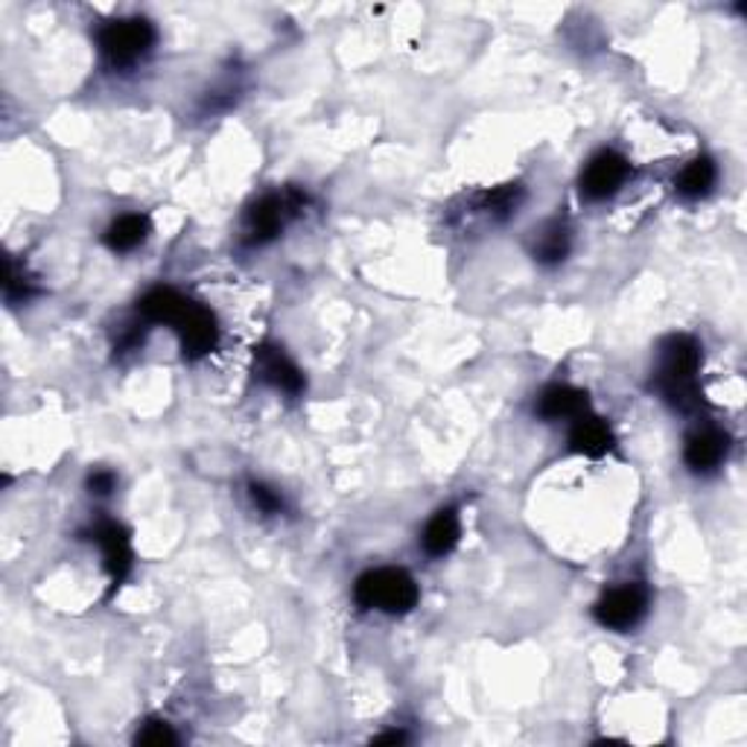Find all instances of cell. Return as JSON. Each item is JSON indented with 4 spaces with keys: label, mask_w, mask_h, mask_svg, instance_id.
<instances>
[{
    "label": "cell",
    "mask_w": 747,
    "mask_h": 747,
    "mask_svg": "<svg viewBox=\"0 0 747 747\" xmlns=\"http://www.w3.org/2000/svg\"><path fill=\"white\" fill-rule=\"evenodd\" d=\"M147 236H150V220L141 216V213H127V216H118V220L111 222L103 240L111 252L127 254L147 243Z\"/></svg>",
    "instance_id": "5bb4252c"
},
{
    "label": "cell",
    "mask_w": 747,
    "mask_h": 747,
    "mask_svg": "<svg viewBox=\"0 0 747 747\" xmlns=\"http://www.w3.org/2000/svg\"><path fill=\"white\" fill-rule=\"evenodd\" d=\"M417 584L406 569L380 567L360 575L354 587L356 605L365 610H383V614H410L417 605Z\"/></svg>",
    "instance_id": "3957f363"
},
{
    "label": "cell",
    "mask_w": 747,
    "mask_h": 747,
    "mask_svg": "<svg viewBox=\"0 0 747 747\" xmlns=\"http://www.w3.org/2000/svg\"><path fill=\"white\" fill-rule=\"evenodd\" d=\"M700 345L693 336L675 333L663 339L660 345V365L654 374V388L660 397L677 412H695L700 406Z\"/></svg>",
    "instance_id": "7a4b0ae2"
},
{
    "label": "cell",
    "mask_w": 747,
    "mask_h": 747,
    "mask_svg": "<svg viewBox=\"0 0 747 747\" xmlns=\"http://www.w3.org/2000/svg\"><path fill=\"white\" fill-rule=\"evenodd\" d=\"M727 447H730V438H727L721 430H713V426L695 430V433L686 438V447H684L686 467H689L693 473L718 471L724 456H727Z\"/></svg>",
    "instance_id": "30bf717a"
},
{
    "label": "cell",
    "mask_w": 747,
    "mask_h": 747,
    "mask_svg": "<svg viewBox=\"0 0 747 747\" xmlns=\"http://www.w3.org/2000/svg\"><path fill=\"white\" fill-rule=\"evenodd\" d=\"M590 412V401H587V392L573 386H555L543 388V394L537 397V415L543 421H575Z\"/></svg>",
    "instance_id": "8fae6325"
},
{
    "label": "cell",
    "mask_w": 747,
    "mask_h": 747,
    "mask_svg": "<svg viewBox=\"0 0 747 747\" xmlns=\"http://www.w3.org/2000/svg\"><path fill=\"white\" fill-rule=\"evenodd\" d=\"M3 290H7L9 301H27V299H30L32 281L27 277L24 269L16 266V260H9V263H7V284H3Z\"/></svg>",
    "instance_id": "ffe728a7"
},
{
    "label": "cell",
    "mask_w": 747,
    "mask_h": 747,
    "mask_svg": "<svg viewBox=\"0 0 747 747\" xmlns=\"http://www.w3.org/2000/svg\"><path fill=\"white\" fill-rule=\"evenodd\" d=\"M458 535H462V523H458L456 508H441L424 528V549L433 558H444L456 549Z\"/></svg>",
    "instance_id": "4fadbf2b"
},
{
    "label": "cell",
    "mask_w": 747,
    "mask_h": 747,
    "mask_svg": "<svg viewBox=\"0 0 747 747\" xmlns=\"http://www.w3.org/2000/svg\"><path fill=\"white\" fill-rule=\"evenodd\" d=\"M85 488L91 496H109L111 491L118 488V476H114L111 471H105V467H100V471H91V473H88Z\"/></svg>",
    "instance_id": "44dd1931"
},
{
    "label": "cell",
    "mask_w": 747,
    "mask_h": 747,
    "mask_svg": "<svg viewBox=\"0 0 747 747\" xmlns=\"http://www.w3.org/2000/svg\"><path fill=\"white\" fill-rule=\"evenodd\" d=\"M249 496H252L254 508H260L263 514L284 512V496L277 494L275 488L263 485V482H252V485H249Z\"/></svg>",
    "instance_id": "d6986e66"
},
{
    "label": "cell",
    "mask_w": 747,
    "mask_h": 747,
    "mask_svg": "<svg viewBox=\"0 0 747 747\" xmlns=\"http://www.w3.org/2000/svg\"><path fill=\"white\" fill-rule=\"evenodd\" d=\"M377 745H383V741H388V745H401V741H406V733H386V736H377Z\"/></svg>",
    "instance_id": "7402d4cb"
},
{
    "label": "cell",
    "mask_w": 747,
    "mask_h": 747,
    "mask_svg": "<svg viewBox=\"0 0 747 747\" xmlns=\"http://www.w3.org/2000/svg\"><path fill=\"white\" fill-rule=\"evenodd\" d=\"M630 175V161L622 152L616 150H602L587 161V166L582 170V196L590 199V202H605L616 193V190L628 181Z\"/></svg>",
    "instance_id": "52a82bcc"
},
{
    "label": "cell",
    "mask_w": 747,
    "mask_h": 747,
    "mask_svg": "<svg viewBox=\"0 0 747 747\" xmlns=\"http://www.w3.org/2000/svg\"><path fill=\"white\" fill-rule=\"evenodd\" d=\"M304 202H307V196H301L299 190L269 193V196L258 199V202L245 211V225H243L245 245L272 243V240L286 229V222L304 208Z\"/></svg>",
    "instance_id": "5b68a950"
},
{
    "label": "cell",
    "mask_w": 747,
    "mask_h": 747,
    "mask_svg": "<svg viewBox=\"0 0 747 747\" xmlns=\"http://www.w3.org/2000/svg\"><path fill=\"white\" fill-rule=\"evenodd\" d=\"M716 179L718 170L713 164V158L700 155L680 170V175L675 179V188L684 199H704L709 196V190L716 188Z\"/></svg>",
    "instance_id": "9a60e30c"
},
{
    "label": "cell",
    "mask_w": 747,
    "mask_h": 747,
    "mask_svg": "<svg viewBox=\"0 0 747 747\" xmlns=\"http://www.w3.org/2000/svg\"><path fill=\"white\" fill-rule=\"evenodd\" d=\"M254 374L266 386L290 394V397H299L307 388V380H304L299 365L286 356L284 347L277 345H260L254 351Z\"/></svg>",
    "instance_id": "ba28073f"
},
{
    "label": "cell",
    "mask_w": 747,
    "mask_h": 747,
    "mask_svg": "<svg viewBox=\"0 0 747 747\" xmlns=\"http://www.w3.org/2000/svg\"><path fill=\"white\" fill-rule=\"evenodd\" d=\"M138 315L147 324H170L179 333L181 351L188 360H202L220 342L216 315L196 301L184 299L170 286H158L138 301Z\"/></svg>",
    "instance_id": "6da1fadb"
},
{
    "label": "cell",
    "mask_w": 747,
    "mask_h": 747,
    "mask_svg": "<svg viewBox=\"0 0 747 747\" xmlns=\"http://www.w3.org/2000/svg\"><path fill=\"white\" fill-rule=\"evenodd\" d=\"M91 541L103 549V564L111 575V587H120L127 582L129 569H132V541H129V532L114 519H105V523H97L91 528Z\"/></svg>",
    "instance_id": "9c48e42d"
},
{
    "label": "cell",
    "mask_w": 747,
    "mask_h": 747,
    "mask_svg": "<svg viewBox=\"0 0 747 747\" xmlns=\"http://www.w3.org/2000/svg\"><path fill=\"white\" fill-rule=\"evenodd\" d=\"M610 447H614V433H610L607 421L590 415V412L582 417H575L573 433H569V450H573V453L587 458H598L605 456Z\"/></svg>",
    "instance_id": "7c38bea8"
},
{
    "label": "cell",
    "mask_w": 747,
    "mask_h": 747,
    "mask_svg": "<svg viewBox=\"0 0 747 747\" xmlns=\"http://www.w3.org/2000/svg\"><path fill=\"white\" fill-rule=\"evenodd\" d=\"M569 254V229L561 220L546 222L535 240V258L546 266L561 263Z\"/></svg>",
    "instance_id": "2e32d148"
},
{
    "label": "cell",
    "mask_w": 747,
    "mask_h": 747,
    "mask_svg": "<svg viewBox=\"0 0 747 747\" xmlns=\"http://www.w3.org/2000/svg\"><path fill=\"white\" fill-rule=\"evenodd\" d=\"M648 610V590L643 584H622L607 590L598 598L593 614H596L598 625H605L610 630H630L637 628L639 619Z\"/></svg>",
    "instance_id": "8992f818"
},
{
    "label": "cell",
    "mask_w": 747,
    "mask_h": 747,
    "mask_svg": "<svg viewBox=\"0 0 747 747\" xmlns=\"http://www.w3.org/2000/svg\"><path fill=\"white\" fill-rule=\"evenodd\" d=\"M155 39L158 36L152 21L132 16L109 21L97 36V44H100V53L111 68H132V64L141 62L143 55H150V50L155 48Z\"/></svg>",
    "instance_id": "277c9868"
},
{
    "label": "cell",
    "mask_w": 747,
    "mask_h": 747,
    "mask_svg": "<svg viewBox=\"0 0 747 747\" xmlns=\"http://www.w3.org/2000/svg\"><path fill=\"white\" fill-rule=\"evenodd\" d=\"M519 199H523V188L519 184H505V188H496L491 193H485L482 211L494 216V220H503V216H508L519 205Z\"/></svg>",
    "instance_id": "e0dca14e"
},
{
    "label": "cell",
    "mask_w": 747,
    "mask_h": 747,
    "mask_svg": "<svg viewBox=\"0 0 747 747\" xmlns=\"http://www.w3.org/2000/svg\"><path fill=\"white\" fill-rule=\"evenodd\" d=\"M134 741H138V745L161 747V745H175V741H179V736H175L173 727H170L166 721H147L141 730H138Z\"/></svg>",
    "instance_id": "ac0fdd59"
}]
</instances>
